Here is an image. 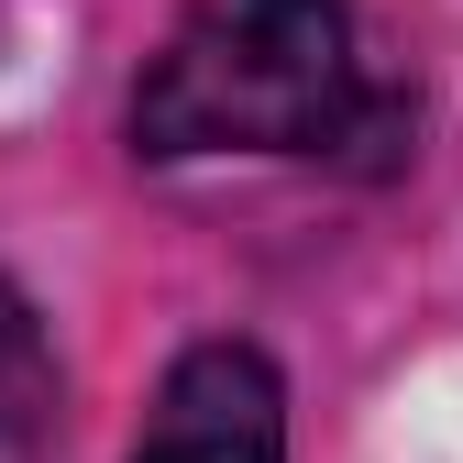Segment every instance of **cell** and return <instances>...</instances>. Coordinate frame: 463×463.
Segmentation results:
<instances>
[{
  "label": "cell",
  "mask_w": 463,
  "mask_h": 463,
  "mask_svg": "<svg viewBox=\"0 0 463 463\" xmlns=\"http://www.w3.org/2000/svg\"><path fill=\"white\" fill-rule=\"evenodd\" d=\"M375 122L342 0H188L133 89V155H320Z\"/></svg>",
  "instance_id": "obj_1"
},
{
  "label": "cell",
  "mask_w": 463,
  "mask_h": 463,
  "mask_svg": "<svg viewBox=\"0 0 463 463\" xmlns=\"http://www.w3.org/2000/svg\"><path fill=\"white\" fill-rule=\"evenodd\" d=\"M44 441H55V342L33 298L0 276V463H33Z\"/></svg>",
  "instance_id": "obj_3"
},
{
  "label": "cell",
  "mask_w": 463,
  "mask_h": 463,
  "mask_svg": "<svg viewBox=\"0 0 463 463\" xmlns=\"http://www.w3.org/2000/svg\"><path fill=\"white\" fill-rule=\"evenodd\" d=\"M133 463H287V386L254 342H188L165 364Z\"/></svg>",
  "instance_id": "obj_2"
}]
</instances>
